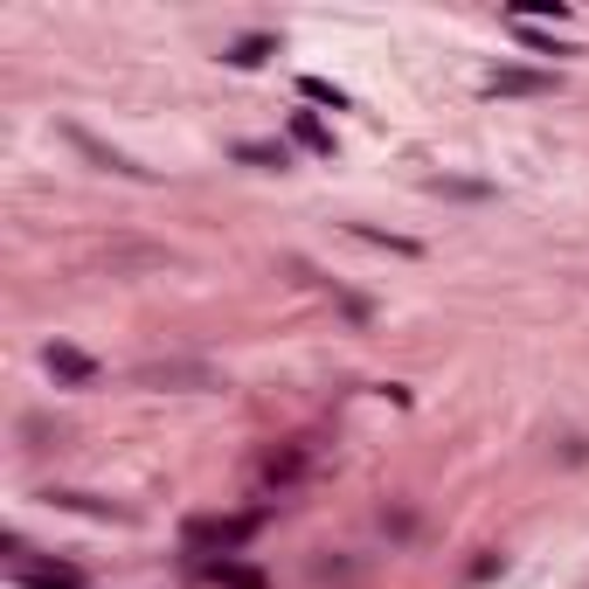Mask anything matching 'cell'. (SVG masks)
<instances>
[{
	"instance_id": "cell-9",
	"label": "cell",
	"mask_w": 589,
	"mask_h": 589,
	"mask_svg": "<svg viewBox=\"0 0 589 589\" xmlns=\"http://www.w3.org/2000/svg\"><path fill=\"white\" fill-rule=\"evenodd\" d=\"M22 582L28 589H90L77 568H35V562H22Z\"/></svg>"
},
{
	"instance_id": "cell-10",
	"label": "cell",
	"mask_w": 589,
	"mask_h": 589,
	"mask_svg": "<svg viewBox=\"0 0 589 589\" xmlns=\"http://www.w3.org/2000/svg\"><path fill=\"white\" fill-rule=\"evenodd\" d=\"M292 139H298V146H312V154H319V160H333V132H327V125H319V119H312V111H298V119H292Z\"/></svg>"
},
{
	"instance_id": "cell-8",
	"label": "cell",
	"mask_w": 589,
	"mask_h": 589,
	"mask_svg": "<svg viewBox=\"0 0 589 589\" xmlns=\"http://www.w3.org/2000/svg\"><path fill=\"white\" fill-rule=\"evenodd\" d=\"M49 506H70V513H90V520H132L125 506H105V500H90V492H49Z\"/></svg>"
},
{
	"instance_id": "cell-14",
	"label": "cell",
	"mask_w": 589,
	"mask_h": 589,
	"mask_svg": "<svg viewBox=\"0 0 589 589\" xmlns=\"http://www.w3.org/2000/svg\"><path fill=\"white\" fill-rule=\"evenodd\" d=\"M354 236H368V243H389L395 257H416V243H409V236H382V230H368V222H354Z\"/></svg>"
},
{
	"instance_id": "cell-3",
	"label": "cell",
	"mask_w": 589,
	"mask_h": 589,
	"mask_svg": "<svg viewBox=\"0 0 589 589\" xmlns=\"http://www.w3.org/2000/svg\"><path fill=\"white\" fill-rule=\"evenodd\" d=\"M146 389H222L216 368H201V360H154V368H139Z\"/></svg>"
},
{
	"instance_id": "cell-2",
	"label": "cell",
	"mask_w": 589,
	"mask_h": 589,
	"mask_svg": "<svg viewBox=\"0 0 589 589\" xmlns=\"http://www.w3.org/2000/svg\"><path fill=\"white\" fill-rule=\"evenodd\" d=\"M42 368L56 375V382H70V389H90V382H98V360H90L84 347H70V340H49V347H42Z\"/></svg>"
},
{
	"instance_id": "cell-7",
	"label": "cell",
	"mask_w": 589,
	"mask_h": 589,
	"mask_svg": "<svg viewBox=\"0 0 589 589\" xmlns=\"http://www.w3.org/2000/svg\"><path fill=\"white\" fill-rule=\"evenodd\" d=\"M236 160H243V167H257V174H284V167H292V160H284V146H271V139H243V146H236Z\"/></svg>"
},
{
	"instance_id": "cell-4",
	"label": "cell",
	"mask_w": 589,
	"mask_h": 589,
	"mask_svg": "<svg viewBox=\"0 0 589 589\" xmlns=\"http://www.w3.org/2000/svg\"><path fill=\"white\" fill-rule=\"evenodd\" d=\"M70 139H77V154H90V160H98V167H105V174H125V181H154V174H146V167H139V160H125V154H119V146H105V139H98V132H84V125H70Z\"/></svg>"
},
{
	"instance_id": "cell-5",
	"label": "cell",
	"mask_w": 589,
	"mask_h": 589,
	"mask_svg": "<svg viewBox=\"0 0 589 589\" xmlns=\"http://www.w3.org/2000/svg\"><path fill=\"white\" fill-rule=\"evenodd\" d=\"M486 90H492V98H500V90H506V98H541V90H555V77H541V70H486Z\"/></svg>"
},
{
	"instance_id": "cell-1",
	"label": "cell",
	"mask_w": 589,
	"mask_h": 589,
	"mask_svg": "<svg viewBox=\"0 0 589 589\" xmlns=\"http://www.w3.org/2000/svg\"><path fill=\"white\" fill-rule=\"evenodd\" d=\"M257 527H263V513H201V520H187V548H195V555H236V548H250L257 541Z\"/></svg>"
},
{
	"instance_id": "cell-15",
	"label": "cell",
	"mask_w": 589,
	"mask_h": 589,
	"mask_svg": "<svg viewBox=\"0 0 589 589\" xmlns=\"http://www.w3.org/2000/svg\"><path fill=\"white\" fill-rule=\"evenodd\" d=\"M520 35H527V49H535V56H568L555 35H541V28H520Z\"/></svg>"
},
{
	"instance_id": "cell-13",
	"label": "cell",
	"mask_w": 589,
	"mask_h": 589,
	"mask_svg": "<svg viewBox=\"0 0 589 589\" xmlns=\"http://www.w3.org/2000/svg\"><path fill=\"white\" fill-rule=\"evenodd\" d=\"M298 90H306V98H312V105H333V111H340V105H347V90H333L327 77H298Z\"/></svg>"
},
{
	"instance_id": "cell-6",
	"label": "cell",
	"mask_w": 589,
	"mask_h": 589,
	"mask_svg": "<svg viewBox=\"0 0 589 589\" xmlns=\"http://www.w3.org/2000/svg\"><path fill=\"white\" fill-rule=\"evenodd\" d=\"M208 576H216L222 589H271V576H263V568L236 562V555H216V562H208Z\"/></svg>"
},
{
	"instance_id": "cell-12",
	"label": "cell",
	"mask_w": 589,
	"mask_h": 589,
	"mask_svg": "<svg viewBox=\"0 0 589 589\" xmlns=\"http://www.w3.org/2000/svg\"><path fill=\"white\" fill-rule=\"evenodd\" d=\"M298 465H306L298 451H271V458H263V479H271V486H284V479H298Z\"/></svg>"
},
{
	"instance_id": "cell-11",
	"label": "cell",
	"mask_w": 589,
	"mask_h": 589,
	"mask_svg": "<svg viewBox=\"0 0 589 589\" xmlns=\"http://www.w3.org/2000/svg\"><path fill=\"white\" fill-rule=\"evenodd\" d=\"M263 56H278V35H243V42H230V63L236 70H257Z\"/></svg>"
}]
</instances>
